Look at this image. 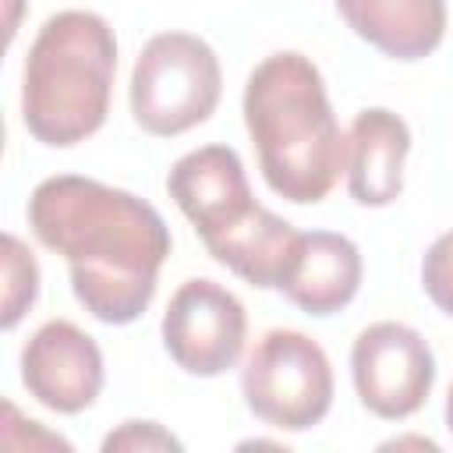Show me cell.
I'll return each mask as SVG.
<instances>
[{
  "instance_id": "17",
  "label": "cell",
  "mask_w": 453,
  "mask_h": 453,
  "mask_svg": "<svg viewBox=\"0 0 453 453\" xmlns=\"http://www.w3.org/2000/svg\"><path fill=\"white\" fill-rule=\"evenodd\" d=\"M446 428L453 432V382H449V393H446Z\"/></svg>"
},
{
  "instance_id": "13",
  "label": "cell",
  "mask_w": 453,
  "mask_h": 453,
  "mask_svg": "<svg viewBox=\"0 0 453 453\" xmlns=\"http://www.w3.org/2000/svg\"><path fill=\"white\" fill-rule=\"evenodd\" d=\"M301 248V230L258 205L234 234L209 248V255L258 290H280Z\"/></svg>"
},
{
  "instance_id": "4",
  "label": "cell",
  "mask_w": 453,
  "mask_h": 453,
  "mask_svg": "<svg viewBox=\"0 0 453 453\" xmlns=\"http://www.w3.org/2000/svg\"><path fill=\"white\" fill-rule=\"evenodd\" d=\"M219 57L191 32L152 35L131 67L134 124L156 138H173L205 124L219 103Z\"/></svg>"
},
{
  "instance_id": "14",
  "label": "cell",
  "mask_w": 453,
  "mask_h": 453,
  "mask_svg": "<svg viewBox=\"0 0 453 453\" xmlns=\"http://www.w3.org/2000/svg\"><path fill=\"white\" fill-rule=\"evenodd\" d=\"M35 294H39V265L32 251L14 234H4V329L18 326V319L32 308Z\"/></svg>"
},
{
  "instance_id": "3",
  "label": "cell",
  "mask_w": 453,
  "mask_h": 453,
  "mask_svg": "<svg viewBox=\"0 0 453 453\" xmlns=\"http://www.w3.org/2000/svg\"><path fill=\"white\" fill-rule=\"evenodd\" d=\"M117 39L92 11H57L42 21L21 81V120L50 149L96 134L110 113Z\"/></svg>"
},
{
  "instance_id": "8",
  "label": "cell",
  "mask_w": 453,
  "mask_h": 453,
  "mask_svg": "<svg viewBox=\"0 0 453 453\" xmlns=\"http://www.w3.org/2000/svg\"><path fill=\"white\" fill-rule=\"evenodd\" d=\"M166 191L205 248L219 244L258 209L244 163L230 145H202L180 156L166 173Z\"/></svg>"
},
{
  "instance_id": "1",
  "label": "cell",
  "mask_w": 453,
  "mask_h": 453,
  "mask_svg": "<svg viewBox=\"0 0 453 453\" xmlns=\"http://www.w3.org/2000/svg\"><path fill=\"white\" fill-rule=\"evenodd\" d=\"M28 226L42 248L67 258L78 304L106 326H127L152 304L173 248L145 198L78 173L46 177L32 191Z\"/></svg>"
},
{
  "instance_id": "2",
  "label": "cell",
  "mask_w": 453,
  "mask_h": 453,
  "mask_svg": "<svg viewBox=\"0 0 453 453\" xmlns=\"http://www.w3.org/2000/svg\"><path fill=\"white\" fill-rule=\"evenodd\" d=\"M244 124L265 184L294 202H322L347 166V138L333 117L319 67L297 53H269L244 85Z\"/></svg>"
},
{
  "instance_id": "11",
  "label": "cell",
  "mask_w": 453,
  "mask_h": 453,
  "mask_svg": "<svg viewBox=\"0 0 453 453\" xmlns=\"http://www.w3.org/2000/svg\"><path fill=\"white\" fill-rule=\"evenodd\" d=\"M361 273H365L361 251L350 237L333 230H311V234H301L297 258L280 290L304 315L326 319L354 301L361 287Z\"/></svg>"
},
{
  "instance_id": "16",
  "label": "cell",
  "mask_w": 453,
  "mask_h": 453,
  "mask_svg": "<svg viewBox=\"0 0 453 453\" xmlns=\"http://www.w3.org/2000/svg\"><path fill=\"white\" fill-rule=\"evenodd\" d=\"M103 449H180V439L156 421H124L117 432L103 439Z\"/></svg>"
},
{
  "instance_id": "9",
  "label": "cell",
  "mask_w": 453,
  "mask_h": 453,
  "mask_svg": "<svg viewBox=\"0 0 453 453\" xmlns=\"http://www.w3.org/2000/svg\"><path fill=\"white\" fill-rule=\"evenodd\" d=\"M21 382L42 407L78 414L92 407L103 389V350L74 322L50 319L21 350Z\"/></svg>"
},
{
  "instance_id": "10",
  "label": "cell",
  "mask_w": 453,
  "mask_h": 453,
  "mask_svg": "<svg viewBox=\"0 0 453 453\" xmlns=\"http://www.w3.org/2000/svg\"><path fill=\"white\" fill-rule=\"evenodd\" d=\"M411 152V127L386 106H368L354 117L347 134V191L357 205L382 209L403 191V159Z\"/></svg>"
},
{
  "instance_id": "7",
  "label": "cell",
  "mask_w": 453,
  "mask_h": 453,
  "mask_svg": "<svg viewBox=\"0 0 453 453\" xmlns=\"http://www.w3.org/2000/svg\"><path fill=\"white\" fill-rule=\"evenodd\" d=\"M248 336L244 304L216 280H188L163 311V347L177 368L198 379L237 365Z\"/></svg>"
},
{
  "instance_id": "5",
  "label": "cell",
  "mask_w": 453,
  "mask_h": 453,
  "mask_svg": "<svg viewBox=\"0 0 453 453\" xmlns=\"http://www.w3.org/2000/svg\"><path fill=\"white\" fill-rule=\"evenodd\" d=\"M241 393L265 425L308 432L333 407V365L319 340L297 329H269L241 368Z\"/></svg>"
},
{
  "instance_id": "12",
  "label": "cell",
  "mask_w": 453,
  "mask_h": 453,
  "mask_svg": "<svg viewBox=\"0 0 453 453\" xmlns=\"http://www.w3.org/2000/svg\"><path fill=\"white\" fill-rule=\"evenodd\" d=\"M347 28L393 60H421L446 35V0H336Z\"/></svg>"
},
{
  "instance_id": "15",
  "label": "cell",
  "mask_w": 453,
  "mask_h": 453,
  "mask_svg": "<svg viewBox=\"0 0 453 453\" xmlns=\"http://www.w3.org/2000/svg\"><path fill=\"white\" fill-rule=\"evenodd\" d=\"M421 287L428 294V301L453 315V230H446L442 237L432 241V248L425 251L421 262Z\"/></svg>"
},
{
  "instance_id": "6",
  "label": "cell",
  "mask_w": 453,
  "mask_h": 453,
  "mask_svg": "<svg viewBox=\"0 0 453 453\" xmlns=\"http://www.w3.org/2000/svg\"><path fill=\"white\" fill-rule=\"evenodd\" d=\"M350 375L357 400L382 421L418 414L435 382V354L428 340L403 322H375L350 347Z\"/></svg>"
}]
</instances>
